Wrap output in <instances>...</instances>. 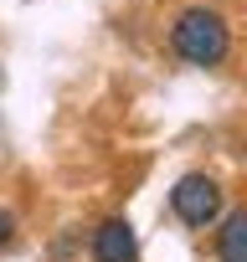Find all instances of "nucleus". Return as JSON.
Masks as SVG:
<instances>
[{"instance_id": "f257e3e1", "label": "nucleus", "mask_w": 247, "mask_h": 262, "mask_svg": "<svg viewBox=\"0 0 247 262\" xmlns=\"http://www.w3.org/2000/svg\"><path fill=\"white\" fill-rule=\"evenodd\" d=\"M170 52H175L180 62H191V67H221L227 52H232V26H227V16L211 11V6L180 11L175 26H170Z\"/></svg>"}, {"instance_id": "f03ea898", "label": "nucleus", "mask_w": 247, "mask_h": 262, "mask_svg": "<svg viewBox=\"0 0 247 262\" xmlns=\"http://www.w3.org/2000/svg\"><path fill=\"white\" fill-rule=\"evenodd\" d=\"M170 211H175L180 226H191V231H211V226L221 221V185H216L211 175L191 170V175L175 180V190H170Z\"/></svg>"}, {"instance_id": "7ed1b4c3", "label": "nucleus", "mask_w": 247, "mask_h": 262, "mask_svg": "<svg viewBox=\"0 0 247 262\" xmlns=\"http://www.w3.org/2000/svg\"><path fill=\"white\" fill-rule=\"evenodd\" d=\"M93 262H139V231L123 216L98 221V231H93Z\"/></svg>"}, {"instance_id": "20e7f679", "label": "nucleus", "mask_w": 247, "mask_h": 262, "mask_svg": "<svg viewBox=\"0 0 247 262\" xmlns=\"http://www.w3.org/2000/svg\"><path fill=\"white\" fill-rule=\"evenodd\" d=\"M216 262H247V206L216 221Z\"/></svg>"}, {"instance_id": "39448f33", "label": "nucleus", "mask_w": 247, "mask_h": 262, "mask_svg": "<svg viewBox=\"0 0 247 262\" xmlns=\"http://www.w3.org/2000/svg\"><path fill=\"white\" fill-rule=\"evenodd\" d=\"M11 242H16V216L0 206V247H11Z\"/></svg>"}]
</instances>
